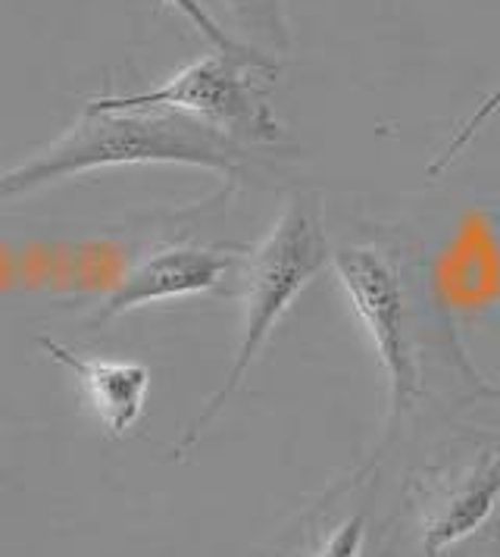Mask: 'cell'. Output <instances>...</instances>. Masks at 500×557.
<instances>
[{
	"label": "cell",
	"mask_w": 500,
	"mask_h": 557,
	"mask_svg": "<svg viewBox=\"0 0 500 557\" xmlns=\"http://www.w3.org/2000/svg\"><path fill=\"white\" fill-rule=\"evenodd\" d=\"M332 260V248L325 238L323 216L313 201L295 198L282 210L275 226L266 232V238L248 253L245 273H241V305H245V320H241V342L235 360L228 367V376L220 385V392L210 398L191 430L173 448V457H182L203 430L216 420L225 401L238 392L245 382L253 360L260 357L263 345L278 326V320L291 310L300 298V292L313 282V276Z\"/></svg>",
	"instance_id": "obj_2"
},
{
	"label": "cell",
	"mask_w": 500,
	"mask_h": 557,
	"mask_svg": "<svg viewBox=\"0 0 500 557\" xmlns=\"http://www.w3.org/2000/svg\"><path fill=\"white\" fill-rule=\"evenodd\" d=\"M363 542H366V517L350 513L341 527L332 530L316 557H360L363 555Z\"/></svg>",
	"instance_id": "obj_10"
},
{
	"label": "cell",
	"mask_w": 500,
	"mask_h": 557,
	"mask_svg": "<svg viewBox=\"0 0 500 557\" xmlns=\"http://www.w3.org/2000/svg\"><path fill=\"white\" fill-rule=\"evenodd\" d=\"M38 345L57 363L73 370L88 401L95 405L110 435H125L138 423L150 392V370L138 360H103V357H78L70 348L57 345L53 338L41 335Z\"/></svg>",
	"instance_id": "obj_6"
},
{
	"label": "cell",
	"mask_w": 500,
	"mask_h": 557,
	"mask_svg": "<svg viewBox=\"0 0 500 557\" xmlns=\"http://www.w3.org/2000/svg\"><path fill=\"white\" fill-rule=\"evenodd\" d=\"M332 263L360 326L373 342V351L388 382L391 423H398L420 398V363L398 270L385 253L370 245L332 251Z\"/></svg>",
	"instance_id": "obj_4"
},
{
	"label": "cell",
	"mask_w": 500,
	"mask_h": 557,
	"mask_svg": "<svg viewBox=\"0 0 500 557\" xmlns=\"http://www.w3.org/2000/svg\"><path fill=\"white\" fill-rule=\"evenodd\" d=\"M235 257L216 248H198V245H178L145 257L138 267H132L120 285L103 298L91 317V326L98 330L103 323L123 317L128 310L148 305H163L175 298H195L203 292H213L225 273L232 270Z\"/></svg>",
	"instance_id": "obj_5"
},
{
	"label": "cell",
	"mask_w": 500,
	"mask_h": 557,
	"mask_svg": "<svg viewBox=\"0 0 500 557\" xmlns=\"http://www.w3.org/2000/svg\"><path fill=\"white\" fill-rule=\"evenodd\" d=\"M275 60L260 51H213L188 63L166 85L141 95H113L88 103V110H170L191 116L223 138L241 145H278L285 141L275 120L263 76H273Z\"/></svg>",
	"instance_id": "obj_3"
},
{
	"label": "cell",
	"mask_w": 500,
	"mask_h": 557,
	"mask_svg": "<svg viewBox=\"0 0 500 557\" xmlns=\"http://www.w3.org/2000/svg\"><path fill=\"white\" fill-rule=\"evenodd\" d=\"M500 502V457L478 463L445 507L428 520L423 532V552L428 557L448 552L450 545L473 535Z\"/></svg>",
	"instance_id": "obj_7"
},
{
	"label": "cell",
	"mask_w": 500,
	"mask_h": 557,
	"mask_svg": "<svg viewBox=\"0 0 500 557\" xmlns=\"http://www.w3.org/2000/svg\"><path fill=\"white\" fill-rule=\"evenodd\" d=\"M235 141L191 116L170 110H88L53 145L0 173V203L25 198L50 182L91 173L100 166L185 163L223 176L238 173Z\"/></svg>",
	"instance_id": "obj_1"
},
{
	"label": "cell",
	"mask_w": 500,
	"mask_h": 557,
	"mask_svg": "<svg viewBox=\"0 0 500 557\" xmlns=\"http://www.w3.org/2000/svg\"><path fill=\"white\" fill-rule=\"evenodd\" d=\"M245 20L257 23V26L270 28L273 35H282V13H278V0H228Z\"/></svg>",
	"instance_id": "obj_11"
},
{
	"label": "cell",
	"mask_w": 500,
	"mask_h": 557,
	"mask_svg": "<svg viewBox=\"0 0 500 557\" xmlns=\"http://www.w3.org/2000/svg\"><path fill=\"white\" fill-rule=\"evenodd\" d=\"M163 3H170L173 10H178L191 26L198 28L200 35L216 48V51H225V53H250L253 48L248 45H241L238 38H232L228 32H225L216 20H213V13L200 3V0H163Z\"/></svg>",
	"instance_id": "obj_9"
},
{
	"label": "cell",
	"mask_w": 500,
	"mask_h": 557,
	"mask_svg": "<svg viewBox=\"0 0 500 557\" xmlns=\"http://www.w3.org/2000/svg\"><path fill=\"white\" fill-rule=\"evenodd\" d=\"M498 110H500V82L491 88V91H488V95H485V98H482V101H478V107H475L473 113L460 123V128L453 132V138L448 141V148L428 163V178L445 176L450 166L466 153V148L475 141V135L485 128V123H488Z\"/></svg>",
	"instance_id": "obj_8"
}]
</instances>
